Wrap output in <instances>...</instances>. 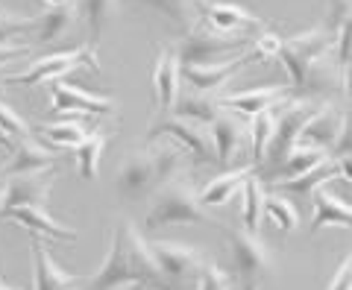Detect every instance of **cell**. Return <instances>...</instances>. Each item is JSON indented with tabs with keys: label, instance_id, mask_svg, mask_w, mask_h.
Listing matches in <instances>:
<instances>
[{
	"label": "cell",
	"instance_id": "cell-44",
	"mask_svg": "<svg viewBox=\"0 0 352 290\" xmlns=\"http://www.w3.org/2000/svg\"><path fill=\"white\" fill-rule=\"evenodd\" d=\"M0 290H21V287H12V285H6L3 278H0Z\"/></svg>",
	"mask_w": 352,
	"mask_h": 290
},
{
	"label": "cell",
	"instance_id": "cell-34",
	"mask_svg": "<svg viewBox=\"0 0 352 290\" xmlns=\"http://www.w3.org/2000/svg\"><path fill=\"white\" fill-rule=\"evenodd\" d=\"M264 220H270L279 232H296L300 226V214L291 199H285L279 194H264V211H261Z\"/></svg>",
	"mask_w": 352,
	"mask_h": 290
},
{
	"label": "cell",
	"instance_id": "cell-35",
	"mask_svg": "<svg viewBox=\"0 0 352 290\" xmlns=\"http://www.w3.org/2000/svg\"><path fill=\"white\" fill-rule=\"evenodd\" d=\"M0 132H3L9 141H18V138L30 135V124L9 103H3V100H0Z\"/></svg>",
	"mask_w": 352,
	"mask_h": 290
},
{
	"label": "cell",
	"instance_id": "cell-25",
	"mask_svg": "<svg viewBox=\"0 0 352 290\" xmlns=\"http://www.w3.org/2000/svg\"><path fill=\"white\" fill-rule=\"evenodd\" d=\"M76 3H65V6H53L44 15L32 18V30H36V38L41 44L59 41L65 32H71V27L76 24Z\"/></svg>",
	"mask_w": 352,
	"mask_h": 290
},
{
	"label": "cell",
	"instance_id": "cell-9",
	"mask_svg": "<svg viewBox=\"0 0 352 290\" xmlns=\"http://www.w3.org/2000/svg\"><path fill=\"white\" fill-rule=\"evenodd\" d=\"M170 138L176 147L185 150L197 164H214V144H212V132L203 124H194V120H182L176 115H162L156 124L147 132V144H153L156 138Z\"/></svg>",
	"mask_w": 352,
	"mask_h": 290
},
{
	"label": "cell",
	"instance_id": "cell-1",
	"mask_svg": "<svg viewBox=\"0 0 352 290\" xmlns=\"http://www.w3.org/2000/svg\"><path fill=\"white\" fill-rule=\"evenodd\" d=\"M132 285L170 290L150 258L147 241L141 238V232L126 217H120L112 229V241H109V255L103 267L94 273V278H88L82 290H126Z\"/></svg>",
	"mask_w": 352,
	"mask_h": 290
},
{
	"label": "cell",
	"instance_id": "cell-29",
	"mask_svg": "<svg viewBox=\"0 0 352 290\" xmlns=\"http://www.w3.org/2000/svg\"><path fill=\"white\" fill-rule=\"evenodd\" d=\"M118 9H120V0H80L76 12L82 15L91 41L103 38V30L118 18Z\"/></svg>",
	"mask_w": 352,
	"mask_h": 290
},
{
	"label": "cell",
	"instance_id": "cell-18",
	"mask_svg": "<svg viewBox=\"0 0 352 290\" xmlns=\"http://www.w3.org/2000/svg\"><path fill=\"white\" fill-rule=\"evenodd\" d=\"M344 126H346V118L340 115L332 103H320L314 115L305 120V126L300 132V144H308V147H317V150L329 153Z\"/></svg>",
	"mask_w": 352,
	"mask_h": 290
},
{
	"label": "cell",
	"instance_id": "cell-32",
	"mask_svg": "<svg viewBox=\"0 0 352 290\" xmlns=\"http://www.w3.org/2000/svg\"><path fill=\"white\" fill-rule=\"evenodd\" d=\"M41 135L47 138L53 147H62V150H74L91 135L88 132V120L85 118H68V120H59V124H50L41 129Z\"/></svg>",
	"mask_w": 352,
	"mask_h": 290
},
{
	"label": "cell",
	"instance_id": "cell-45",
	"mask_svg": "<svg viewBox=\"0 0 352 290\" xmlns=\"http://www.w3.org/2000/svg\"><path fill=\"white\" fill-rule=\"evenodd\" d=\"M0 15H3V12H0Z\"/></svg>",
	"mask_w": 352,
	"mask_h": 290
},
{
	"label": "cell",
	"instance_id": "cell-43",
	"mask_svg": "<svg viewBox=\"0 0 352 290\" xmlns=\"http://www.w3.org/2000/svg\"><path fill=\"white\" fill-rule=\"evenodd\" d=\"M0 147H9V150H12V141H9V138L3 135V132H0Z\"/></svg>",
	"mask_w": 352,
	"mask_h": 290
},
{
	"label": "cell",
	"instance_id": "cell-30",
	"mask_svg": "<svg viewBox=\"0 0 352 290\" xmlns=\"http://www.w3.org/2000/svg\"><path fill=\"white\" fill-rule=\"evenodd\" d=\"M135 3L156 9L173 27H179L185 36H188L191 30H197V0H135Z\"/></svg>",
	"mask_w": 352,
	"mask_h": 290
},
{
	"label": "cell",
	"instance_id": "cell-10",
	"mask_svg": "<svg viewBox=\"0 0 352 290\" xmlns=\"http://www.w3.org/2000/svg\"><path fill=\"white\" fill-rule=\"evenodd\" d=\"M247 44V36H220L214 30H191L176 47V59H179V65H214L226 62L229 56L244 50Z\"/></svg>",
	"mask_w": 352,
	"mask_h": 290
},
{
	"label": "cell",
	"instance_id": "cell-3",
	"mask_svg": "<svg viewBox=\"0 0 352 290\" xmlns=\"http://www.w3.org/2000/svg\"><path fill=\"white\" fill-rule=\"evenodd\" d=\"M179 223H208V211L197 199L194 185L185 179H170L153 191V203L147 211L144 229H162V226H179Z\"/></svg>",
	"mask_w": 352,
	"mask_h": 290
},
{
	"label": "cell",
	"instance_id": "cell-23",
	"mask_svg": "<svg viewBox=\"0 0 352 290\" xmlns=\"http://www.w3.org/2000/svg\"><path fill=\"white\" fill-rule=\"evenodd\" d=\"M0 217L12 220V223H18V226H27V229L38 232V235H44V238L62 241V243H74L76 238H80L76 235V229L62 226V223L53 220L44 208H12V211H6V214H0Z\"/></svg>",
	"mask_w": 352,
	"mask_h": 290
},
{
	"label": "cell",
	"instance_id": "cell-31",
	"mask_svg": "<svg viewBox=\"0 0 352 290\" xmlns=\"http://www.w3.org/2000/svg\"><path fill=\"white\" fill-rule=\"evenodd\" d=\"M109 144V135L106 132H91L80 147H74L76 153V167H80V176L88 182H94L100 176V159H103V150Z\"/></svg>",
	"mask_w": 352,
	"mask_h": 290
},
{
	"label": "cell",
	"instance_id": "cell-17",
	"mask_svg": "<svg viewBox=\"0 0 352 290\" xmlns=\"http://www.w3.org/2000/svg\"><path fill=\"white\" fill-rule=\"evenodd\" d=\"M288 97H291V85L276 82V85L252 88V91L217 97V103H220V109L232 111V115H238V118H256V115H261V111H267V109H276Z\"/></svg>",
	"mask_w": 352,
	"mask_h": 290
},
{
	"label": "cell",
	"instance_id": "cell-42",
	"mask_svg": "<svg viewBox=\"0 0 352 290\" xmlns=\"http://www.w3.org/2000/svg\"><path fill=\"white\" fill-rule=\"evenodd\" d=\"M3 188H6V176H3V170H0V203H3Z\"/></svg>",
	"mask_w": 352,
	"mask_h": 290
},
{
	"label": "cell",
	"instance_id": "cell-7",
	"mask_svg": "<svg viewBox=\"0 0 352 290\" xmlns=\"http://www.w3.org/2000/svg\"><path fill=\"white\" fill-rule=\"evenodd\" d=\"M147 252L170 290H182L185 285H194L200 278V270L206 267L200 249H191L176 241H153L147 243Z\"/></svg>",
	"mask_w": 352,
	"mask_h": 290
},
{
	"label": "cell",
	"instance_id": "cell-27",
	"mask_svg": "<svg viewBox=\"0 0 352 290\" xmlns=\"http://www.w3.org/2000/svg\"><path fill=\"white\" fill-rule=\"evenodd\" d=\"M241 223H244V232L258 235L261 229V211H264V185L256 173L247 176V182L241 185Z\"/></svg>",
	"mask_w": 352,
	"mask_h": 290
},
{
	"label": "cell",
	"instance_id": "cell-21",
	"mask_svg": "<svg viewBox=\"0 0 352 290\" xmlns=\"http://www.w3.org/2000/svg\"><path fill=\"white\" fill-rule=\"evenodd\" d=\"M311 199H314V220H311V226H308L311 235H317L320 229H329V226H338V229L352 226V208L346 199L329 194L326 188H317Z\"/></svg>",
	"mask_w": 352,
	"mask_h": 290
},
{
	"label": "cell",
	"instance_id": "cell-13",
	"mask_svg": "<svg viewBox=\"0 0 352 290\" xmlns=\"http://www.w3.org/2000/svg\"><path fill=\"white\" fill-rule=\"evenodd\" d=\"M208 132H212V144H214V161L217 164H229L250 147V129L244 124V118L232 115V111L220 109L214 120L208 124Z\"/></svg>",
	"mask_w": 352,
	"mask_h": 290
},
{
	"label": "cell",
	"instance_id": "cell-11",
	"mask_svg": "<svg viewBox=\"0 0 352 290\" xmlns=\"http://www.w3.org/2000/svg\"><path fill=\"white\" fill-rule=\"evenodd\" d=\"M252 62H261V56L256 50L244 53L241 59H226V62H214V65H179V80L188 82V91L214 94L232 80L241 68H247Z\"/></svg>",
	"mask_w": 352,
	"mask_h": 290
},
{
	"label": "cell",
	"instance_id": "cell-36",
	"mask_svg": "<svg viewBox=\"0 0 352 290\" xmlns=\"http://www.w3.org/2000/svg\"><path fill=\"white\" fill-rule=\"evenodd\" d=\"M197 290H232V278H229L220 267L206 264L197 278Z\"/></svg>",
	"mask_w": 352,
	"mask_h": 290
},
{
	"label": "cell",
	"instance_id": "cell-12",
	"mask_svg": "<svg viewBox=\"0 0 352 290\" xmlns=\"http://www.w3.org/2000/svg\"><path fill=\"white\" fill-rule=\"evenodd\" d=\"M50 111H62V115H71V118H103V115H115V100L88 94L82 88L56 80L53 82Z\"/></svg>",
	"mask_w": 352,
	"mask_h": 290
},
{
	"label": "cell",
	"instance_id": "cell-33",
	"mask_svg": "<svg viewBox=\"0 0 352 290\" xmlns=\"http://www.w3.org/2000/svg\"><path fill=\"white\" fill-rule=\"evenodd\" d=\"M273 126H276V109H267L261 115L250 118V150H252V164L264 161V153H267V144L273 138Z\"/></svg>",
	"mask_w": 352,
	"mask_h": 290
},
{
	"label": "cell",
	"instance_id": "cell-40",
	"mask_svg": "<svg viewBox=\"0 0 352 290\" xmlns=\"http://www.w3.org/2000/svg\"><path fill=\"white\" fill-rule=\"evenodd\" d=\"M21 56H30V47H15V44H0V65L21 59Z\"/></svg>",
	"mask_w": 352,
	"mask_h": 290
},
{
	"label": "cell",
	"instance_id": "cell-24",
	"mask_svg": "<svg viewBox=\"0 0 352 290\" xmlns=\"http://www.w3.org/2000/svg\"><path fill=\"white\" fill-rule=\"evenodd\" d=\"M326 159H332L326 150H317V147H308V144H296L294 150L285 153V159L273 167L267 179L276 185V182H285V179H296V176H302L308 170H314L317 164H323Z\"/></svg>",
	"mask_w": 352,
	"mask_h": 290
},
{
	"label": "cell",
	"instance_id": "cell-22",
	"mask_svg": "<svg viewBox=\"0 0 352 290\" xmlns=\"http://www.w3.org/2000/svg\"><path fill=\"white\" fill-rule=\"evenodd\" d=\"M30 249H32V267H36V290H74L80 285V278L74 273H65L56 264V258L41 247V241H32Z\"/></svg>",
	"mask_w": 352,
	"mask_h": 290
},
{
	"label": "cell",
	"instance_id": "cell-26",
	"mask_svg": "<svg viewBox=\"0 0 352 290\" xmlns=\"http://www.w3.org/2000/svg\"><path fill=\"white\" fill-rule=\"evenodd\" d=\"M340 179V170H338V161L335 159H326L323 164H317L314 170H308L296 179H285L276 182V188L282 194H296V197H311L317 188H326V182H335Z\"/></svg>",
	"mask_w": 352,
	"mask_h": 290
},
{
	"label": "cell",
	"instance_id": "cell-28",
	"mask_svg": "<svg viewBox=\"0 0 352 290\" xmlns=\"http://www.w3.org/2000/svg\"><path fill=\"white\" fill-rule=\"evenodd\" d=\"M220 111V103L214 94H197V91H188L182 97H176L173 103V115L182 118V120H194V124H203L208 126L214 120V115Z\"/></svg>",
	"mask_w": 352,
	"mask_h": 290
},
{
	"label": "cell",
	"instance_id": "cell-6",
	"mask_svg": "<svg viewBox=\"0 0 352 290\" xmlns=\"http://www.w3.org/2000/svg\"><path fill=\"white\" fill-rule=\"evenodd\" d=\"M317 106H320V100L308 97H288L276 106V126H273V138L267 144V153H264V164H270V170L285 159V153L300 144V132L305 120L317 111Z\"/></svg>",
	"mask_w": 352,
	"mask_h": 290
},
{
	"label": "cell",
	"instance_id": "cell-37",
	"mask_svg": "<svg viewBox=\"0 0 352 290\" xmlns=\"http://www.w3.org/2000/svg\"><path fill=\"white\" fill-rule=\"evenodd\" d=\"M279 47H282V38L276 36V32H267V30H261V36L256 38V50L261 59H270V56H279Z\"/></svg>",
	"mask_w": 352,
	"mask_h": 290
},
{
	"label": "cell",
	"instance_id": "cell-39",
	"mask_svg": "<svg viewBox=\"0 0 352 290\" xmlns=\"http://www.w3.org/2000/svg\"><path fill=\"white\" fill-rule=\"evenodd\" d=\"M32 27V18H12V15H0V44H3V38L15 36V32Z\"/></svg>",
	"mask_w": 352,
	"mask_h": 290
},
{
	"label": "cell",
	"instance_id": "cell-4",
	"mask_svg": "<svg viewBox=\"0 0 352 290\" xmlns=\"http://www.w3.org/2000/svg\"><path fill=\"white\" fill-rule=\"evenodd\" d=\"M332 44H335V32L329 30H308V32H300V36H294L285 41L282 38V47H279V56L285 62V71L291 76V91L296 88L300 91L308 71L314 68V65H320L326 59H332Z\"/></svg>",
	"mask_w": 352,
	"mask_h": 290
},
{
	"label": "cell",
	"instance_id": "cell-14",
	"mask_svg": "<svg viewBox=\"0 0 352 290\" xmlns=\"http://www.w3.org/2000/svg\"><path fill=\"white\" fill-rule=\"evenodd\" d=\"M50 173L44 170V173H30V176H9L3 188L0 214H6L12 208H44V203H47V197L53 191Z\"/></svg>",
	"mask_w": 352,
	"mask_h": 290
},
{
	"label": "cell",
	"instance_id": "cell-16",
	"mask_svg": "<svg viewBox=\"0 0 352 290\" xmlns=\"http://www.w3.org/2000/svg\"><path fill=\"white\" fill-rule=\"evenodd\" d=\"M197 12H203L208 30L220 36H241L250 27H261V18L252 15L247 6L223 3V0H197Z\"/></svg>",
	"mask_w": 352,
	"mask_h": 290
},
{
	"label": "cell",
	"instance_id": "cell-38",
	"mask_svg": "<svg viewBox=\"0 0 352 290\" xmlns=\"http://www.w3.org/2000/svg\"><path fill=\"white\" fill-rule=\"evenodd\" d=\"M349 255L344 261L338 264V270H335V276L329 278V287L326 290H352V273H349Z\"/></svg>",
	"mask_w": 352,
	"mask_h": 290
},
{
	"label": "cell",
	"instance_id": "cell-2",
	"mask_svg": "<svg viewBox=\"0 0 352 290\" xmlns=\"http://www.w3.org/2000/svg\"><path fill=\"white\" fill-rule=\"evenodd\" d=\"M176 173H182V150L179 147H150L144 153H135L120 164L118 173V191L138 199L150 191H156L159 185L176 179Z\"/></svg>",
	"mask_w": 352,
	"mask_h": 290
},
{
	"label": "cell",
	"instance_id": "cell-8",
	"mask_svg": "<svg viewBox=\"0 0 352 290\" xmlns=\"http://www.w3.org/2000/svg\"><path fill=\"white\" fill-rule=\"evenodd\" d=\"M80 65L91 68L94 74H100V65H97V59L91 56V47H74V50H59V53L41 56V59L32 62L24 74H9L0 82L32 88V85H41V82H56L62 76H68L71 71H76Z\"/></svg>",
	"mask_w": 352,
	"mask_h": 290
},
{
	"label": "cell",
	"instance_id": "cell-20",
	"mask_svg": "<svg viewBox=\"0 0 352 290\" xmlns=\"http://www.w3.org/2000/svg\"><path fill=\"white\" fill-rule=\"evenodd\" d=\"M252 173V164H241L235 167V170H226V173H220L214 176L212 182H208L203 191H197V199H200V205L208 211V208H223L229 205L232 199L238 197L241 191V185L247 182V176Z\"/></svg>",
	"mask_w": 352,
	"mask_h": 290
},
{
	"label": "cell",
	"instance_id": "cell-19",
	"mask_svg": "<svg viewBox=\"0 0 352 290\" xmlns=\"http://www.w3.org/2000/svg\"><path fill=\"white\" fill-rule=\"evenodd\" d=\"M153 91H156L162 115H170L176 97H179V59H176L173 47L159 50V59L153 65Z\"/></svg>",
	"mask_w": 352,
	"mask_h": 290
},
{
	"label": "cell",
	"instance_id": "cell-41",
	"mask_svg": "<svg viewBox=\"0 0 352 290\" xmlns=\"http://www.w3.org/2000/svg\"><path fill=\"white\" fill-rule=\"evenodd\" d=\"M47 3V9H53V6H65V3H71V0H44Z\"/></svg>",
	"mask_w": 352,
	"mask_h": 290
},
{
	"label": "cell",
	"instance_id": "cell-15",
	"mask_svg": "<svg viewBox=\"0 0 352 290\" xmlns=\"http://www.w3.org/2000/svg\"><path fill=\"white\" fill-rule=\"evenodd\" d=\"M59 161L56 150H47L41 141H36L32 135H24L12 141V159L6 164H0V170L9 179V176H30V173H44L53 170Z\"/></svg>",
	"mask_w": 352,
	"mask_h": 290
},
{
	"label": "cell",
	"instance_id": "cell-5",
	"mask_svg": "<svg viewBox=\"0 0 352 290\" xmlns=\"http://www.w3.org/2000/svg\"><path fill=\"white\" fill-rule=\"evenodd\" d=\"M226 238H229V249H232V264L241 287L258 290L273 276V267H276L267 243L261 241V235H252V232L244 229H229Z\"/></svg>",
	"mask_w": 352,
	"mask_h": 290
}]
</instances>
